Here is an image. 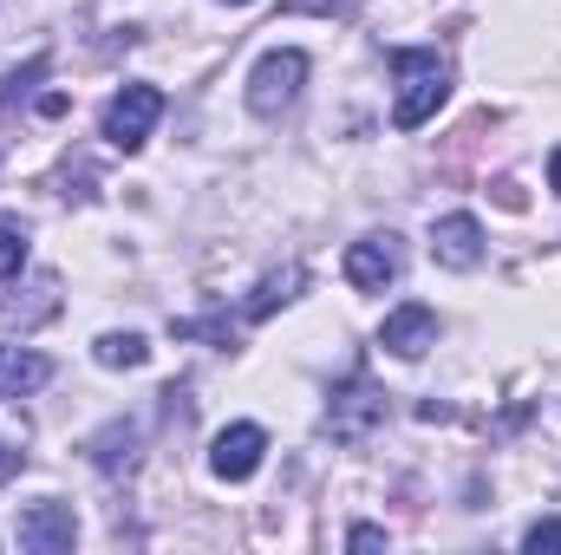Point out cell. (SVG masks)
Returning a JSON list of instances; mask_svg holds the SVG:
<instances>
[{
	"label": "cell",
	"mask_w": 561,
	"mask_h": 555,
	"mask_svg": "<svg viewBox=\"0 0 561 555\" xmlns=\"http://www.w3.org/2000/svg\"><path fill=\"white\" fill-rule=\"evenodd\" d=\"M379 424H386V393L373 386V373H346V380L333 386L327 431H333L340 444H359V438H373Z\"/></svg>",
	"instance_id": "obj_3"
},
{
	"label": "cell",
	"mask_w": 561,
	"mask_h": 555,
	"mask_svg": "<svg viewBox=\"0 0 561 555\" xmlns=\"http://www.w3.org/2000/svg\"><path fill=\"white\" fill-rule=\"evenodd\" d=\"M262 451H268V431H262V424H229V431H216L209 471H216L222 484H249V477L262 471Z\"/></svg>",
	"instance_id": "obj_7"
},
{
	"label": "cell",
	"mask_w": 561,
	"mask_h": 555,
	"mask_svg": "<svg viewBox=\"0 0 561 555\" xmlns=\"http://www.w3.org/2000/svg\"><path fill=\"white\" fill-rule=\"evenodd\" d=\"M300 86H307V53H300V46L262 53L255 72H249V112H255V118H280V112L300 99Z\"/></svg>",
	"instance_id": "obj_2"
},
{
	"label": "cell",
	"mask_w": 561,
	"mask_h": 555,
	"mask_svg": "<svg viewBox=\"0 0 561 555\" xmlns=\"http://www.w3.org/2000/svg\"><path fill=\"white\" fill-rule=\"evenodd\" d=\"M431 262L437 269H477L483 262V223L477 216H437L431 223Z\"/></svg>",
	"instance_id": "obj_8"
},
{
	"label": "cell",
	"mask_w": 561,
	"mask_h": 555,
	"mask_svg": "<svg viewBox=\"0 0 561 555\" xmlns=\"http://www.w3.org/2000/svg\"><path fill=\"white\" fill-rule=\"evenodd\" d=\"M287 13H353L359 0H280Z\"/></svg>",
	"instance_id": "obj_16"
},
{
	"label": "cell",
	"mask_w": 561,
	"mask_h": 555,
	"mask_svg": "<svg viewBox=\"0 0 561 555\" xmlns=\"http://www.w3.org/2000/svg\"><path fill=\"white\" fill-rule=\"evenodd\" d=\"M92 360H99V366H144L150 347H144V333H99V340H92Z\"/></svg>",
	"instance_id": "obj_13"
},
{
	"label": "cell",
	"mask_w": 561,
	"mask_h": 555,
	"mask_svg": "<svg viewBox=\"0 0 561 555\" xmlns=\"http://www.w3.org/2000/svg\"><path fill=\"white\" fill-rule=\"evenodd\" d=\"M523 550H561V523H556V517L529 523V530H523Z\"/></svg>",
	"instance_id": "obj_15"
},
{
	"label": "cell",
	"mask_w": 561,
	"mask_h": 555,
	"mask_svg": "<svg viewBox=\"0 0 561 555\" xmlns=\"http://www.w3.org/2000/svg\"><path fill=\"white\" fill-rule=\"evenodd\" d=\"M379 347H386V353H399V360L431 353V347H437V314H431L424 301L392 307V314H386V327H379Z\"/></svg>",
	"instance_id": "obj_9"
},
{
	"label": "cell",
	"mask_w": 561,
	"mask_h": 555,
	"mask_svg": "<svg viewBox=\"0 0 561 555\" xmlns=\"http://www.w3.org/2000/svg\"><path fill=\"white\" fill-rule=\"evenodd\" d=\"M386 543V530H373V523H359L353 536H346V550H379Z\"/></svg>",
	"instance_id": "obj_17"
},
{
	"label": "cell",
	"mask_w": 561,
	"mask_h": 555,
	"mask_svg": "<svg viewBox=\"0 0 561 555\" xmlns=\"http://www.w3.org/2000/svg\"><path fill=\"white\" fill-rule=\"evenodd\" d=\"M13 471H20V451H13V444H0V477H13Z\"/></svg>",
	"instance_id": "obj_18"
},
{
	"label": "cell",
	"mask_w": 561,
	"mask_h": 555,
	"mask_svg": "<svg viewBox=\"0 0 561 555\" xmlns=\"http://www.w3.org/2000/svg\"><path fill=\"white\" fill-rule=\"evenodd\" d=\"M392 79H399V99H392V125L399 132L431 125L437 105L450 99V59L437 46H399L392 53Z\"/></svg>",
	"instance_id": "obj_1"
},
{
	"label": "cell",
	"mask_w": 561,
	"mask_h": 555,
	"mask_svg": "<svg viewBox=\"0 0 561 555\" xmlns=\"http://www.w3.org/2000/svg\"><path fill=\"white\" fill-rule=\"evenodd\" d=\"M399 275H405V242H399L392 229L359 236V242L346 249V281H353L359 294H386Z\"/></svg>",
	"instance_id": "obj_4"
},
{
	"label": "cell",
	"mask_w": 561,
	"mask_h": 555,
	"mask_svg": "<svg viewBox=\"0 0 561 555\" xmlns=\"http://www.w3.org/2000/svg\"><path fill=\"white\" fill-rule=\"evenodd\" d=\"M549 190L561 196V144H556V157H549Z\"/></svg>",
	"instance_id": "obj_19"
},
{
	"label": "cell",
	"mask_w": 561,
	"mask_h": 555,
	"mask_svg": "<svg viewBox=\"0 0 561 555\" xmlns=\"http://www.w3.org/2000/svg\"><path fill=\"white\" fill-rule=\"evenodd\" d=\"M138 444H144V424H138V418H112V424H105L85 451H92V464H99L105 477H125V471L138 464Z\"/></svg>",
	"instance_id": "obj_10"
},
{
	"label": "cell",
	"mask_w": 561,
	"mask_h": 555,
	"mask_svg": "<svg viewBox=\"0 0 561 555\" xmlns=\"http://www.w3.org/2000/svg\"><path fill=\"white\" fill-rule=\"evenodd\" d=\"M53 380V360L26 353V347H0V399H26Z\"/></svg>",
	"instance_id": "obj_11"
},
{
	"label": "cell",
	"mask_w": 561,
	"mask_h": 555,
	"mask_svg": "<svg viewBox=\"0 0 561 555\" xmlns=\"http://www.w3.org/2000/svg\"><path fill=\"white\" fill-rule=\"evenodd\" d=\"M20 262H26V223L20 216H0V281L20 275Z\"/></svg>",
	"instance_id": "obj_14"
},
{
	"label": "cell",
	"mask_w": 561,
	"mask_h": 555,
	"mask_svg": "<svg viewBox=\"0 0 561 555\" xmlns=\"http://www.w3.org/2000/svg\"><path fill=\"white\" fill-rule=\"evenodd\" d=\"M300 287H307V275H300L294 262H287V269H275V275H262V287L242 301V320H268V314H275V307H287Z\"/></svg>",
	"instance_id": "obj_12"
},
{
	"label": "cell",
	"mask_w": 561,
	"mask_h": 555,
	"mask_svg": "<svg viewBox=\"0 0 561 555\" xmlns=\"http://www.w3.org/2000/svg\"><path fill=\"white\" fill-rule=\"evenodd\" d=\"M229 7H249V0H229Z\"/></svg>",
	"instance_id": "obj_20"
},
{
	"label": "cell",
	"mask_w": 561,
	"mask_h": 555,
	"mask_svg": "<svg viewBox=\"0 0 561 555\" xmlns=\"http://www.w3.org/2000/svg\"><path fill=\"white\" fill-rule=\"evenodd\" d=\"M163 118V92L157 86H125L112 105H105V138H112V150H138L144 138H150V125Z\"/></svg>",
	"instance_id": "obj_5"
},
{
	"label": "cell",
	"mask_w": 561,
	"mask_h": 555,
	"mask_svg": "<svg viewBox=\"0 0 561 555\" xmlns=\"http://www.w3.org/2000/svg\"><path fill=\"white\" fill-rule=\"evenodd\" d=\"M72 543H79V517H72V503L46 497V503H26V510H20V550L66 555Z\"/></svg>",
	"instance_id": "obj_6"
}]
</instances>
